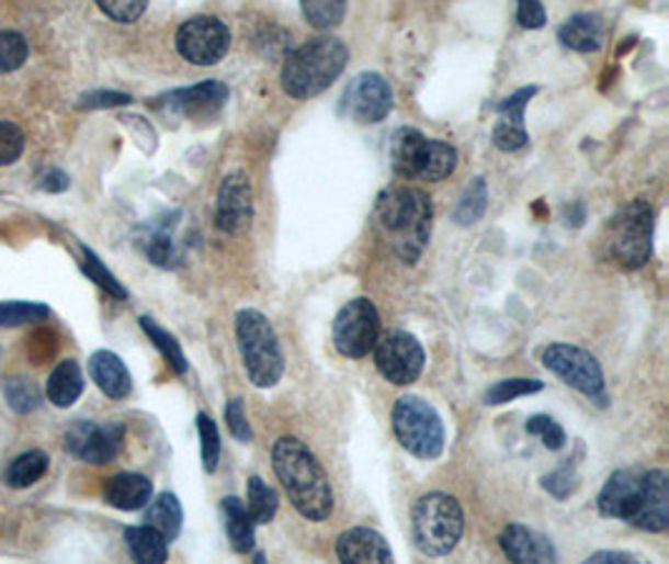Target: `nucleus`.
Returning a JSON list of instances; mask_svg holds the SVG:
<instances>
[{
	"label": "nucleus",
	"instance_id": "1",
	"mask_svg": "<svg viewBox=\"0 0 669 564\" xmlns=\"http://www.w3.org/2000/svg\"><path fill=\"white\" fill-rule=\"evenodd\" d=\"M274 472L286 489L288 501L309 522H324L333 512V489L329 474L314 452L296 437H281L271 449Z\"/></svg>",
	"mask_w": 669,
	"mask_h": 564
},
{
	"label": "nucleus",
	"instance_id": "2",
	"mask_svg": "<svg viewBox=\"0 0 669 564\" xmlns=\"http://www.w3.org/2000/svg\"><path fill=\"white\" fill-rule=\"evenodd\" d=\"M378 224L392 236V246L404 263L413 267L424 253L431 236V199L421 189H389L376 204Z\"/></svg>",
	"mask_w": 669,
	"mask_h": 564
},
{
	"label": "nucleus",
	"instance_id": "3",
	"mask_svg": "<svg viewBox=\"0 0 669 564\" xmlns=\"http://www.w3.org/2000/svg\"><path fill=\"white\" fill-rule=\"evenodd\" d=\"M349 64L347 43L333 35H316L294 53L281 68V86L296 101H309L327 91Z\"/></svg>",
	"mask_w": 669,
	"mask_h": 564
},
{
	"label": "nucleus",
	"instance_id": "4",
	"mask_svg": "<svg viewBox=\"0 0 669 564\" xmlns=\"http://www.w3.org/2000/svg\"><path fill=\"white\" fill-rule=\"evenodd\" d=\"M236 343L249 382L259 390H271L284 376V351L274 324L257 308H241L236 314Z\"/></svg>",
	"mask_w": 669,
	"mask_h": 564
},
{
	"label": "nucleus",
	"instance_id": "5",
	"mask_svg": "<svg viewBox=\"0 0 669 564\" xmlns=\"http://www.w3.org/2000/svg\"><path fill=\"white\" fill-rule=\"evenodd\" d=\"M464 534L462 505L444 492H429L411 509L413 544L427 557H444Z\"/></svg>",
	"mask_w": 669,
	"mask_h": 564
},
{
	"label": "nucleus",
	"instance_id": "6",
	"mask_svg": "<svg viewBox=\"0 0 669 564\" xmlns=\"http://www.w3.org/2000/svg\"><path fill=\"white\" fill-rule=\"evenodd\" d=\"M394 435L409 454L419 460H439L444 452V421L427 399L417 394L399 396L392 411Z\"/></svg>",
	"mask_w": 669,
	"mask_h": 564
},
{
	"label": "nucleus",
	"instance_id": "7",
	"mask_svg": "<svg viewBox=\"0 0 669 564\" xmlns=\"http://www.w3.org/2000/svg\"><path fill=\"white\" fill-rule=\"evenodd\" d=\"M655 211L647 201H632L620 211L612 226V253L622 267L639 269L653 257Z\"/></svg>",
	"mask_w": 669,
	"mask_h": 564
},
{
	"label": "nucleus",
	"instance_id": "8",
	"mask_svg": "<svg viewBox=\"0 0 669 564\" xmlns=\"http://www.w3.org/2000/svg\"><path fill=\"white\" fill-rule=\"evenodd\" d=\"M544 366L554 376L589 399L604 404V374L600 361L587 349H579L575 343H549L542 354Z\"/></svg>",
	"mask_w": 669,
	"mask_h": 564
},
{
	"label": "nucleus",
	"instance_id": "9",
	"mask_svg": "<svg viewBox=\"0 0 669 564\" xmlns=\"http://www.w3.org/2000/svg\"><path fill=\"white\" fill-rule=\"evenodd\" d=\"M382 334V319L372 298L359 296L351 298L347 306H341V312L333 319V347L341 357L349 359H361L374 349V343Z\"/></svg>",
	"mask_w": 669,
	"mask_h": 564
},
{
	"label": "nucleus",
	"instance_id": "10",
	"mask_svg": "<svg viewBox=\"0 0 669 564\" xmlns=\"http://www.w3.org/2000/svg\"><path fill=\"white\" fill-rule=\"evenodd\" d=\"M231 48V31L216 15H193L175 31V50L193 66H216Z\"/></svg>",
	"mask_w": 669,
	"mask_h": 564
},
{
	"label": "nucleus",
	"instance_id": "11",
	"mask_svg": "<svg viewBox=\"0 0 669 564\" xmlns=\"http://www.w3.org/2000/svg\"><path fill=\"white\" fill-rule=\"evenodd\" d=\"M372 351L378 374L394 386H409L424 372V347L409 331L378 334Z\"/></svg>",
	"mask_w": 669,
	"mask_h": 564
},
{
	"label": "nucleus",
	"instance_id": "12",
	"mask_svg": "<svg viewBox=\"0 0 669 564\" xmlns=\"http://www.w3.org/2000/svg\"><path fill=\"white\" fill-rule=\"evenodd\" d=\"M394 109V93L389 81L382 74H359L351 78L347 91L341 99V113L351 121L368 126V123H378L389 116Z\"/></svg>",
	"mask_w": 669,
	"mask_h": 564
},
{
	"label": "nucleus",
	"instance_id": "13",
	"mask_svg": "<svg viewBox=\"0 0 669 564\" xmlns=\"http://www.w3.org/2000/svg\"><path fill=\"white\" fill-rule=\"evenodd\" d=\"M123 447V425L118 421L78 419L66 431V449L88 464H109Z\"/></svg>",
	"mask_w": 669,
	"mask_h": 564
},
{
	"label": "nucleus",
	"instance_id": "14",
	"mask_svg": "<svg viewBox=\"0 0 669 564\" xmlns=\"http://www.w3.org/2000/svg\"><path fill=\"white\" fill-rule=\"evenodd\" d=\"M647 489V472L639 470H620L614 472L597 497V507L604 517L622 519V522L632 524L642 509V499H645Z\"/></svg>",
	"mask_w": 669,
	"mask_h": 564
},
{
	"label": "nucleus",
	"instance_id": "15",
	"mask_svg": "<svg viewBox=\"0 0 669 564\" xmlns=\"http://www.w3.org/2000/svg\"><path fill=\"white\" fill-rule=\"evenodd\" d=\"M253 218V189L249 176L234 171L224 176L216 199V226L224 234H243Z\"/></svg>",
	"mask_w": 669,
	"mask_h": 564
},
{
	"label": "nucleus",
	"instance_id": "16",
	"mask_svg": "<svg viewBox=\"0 0 669 564\" xmlns=\"http://www.w3.org/2000/svg\"><path fill=\"white\" fill-rule=\"evenodd\" d=\"M228 101V86L222 81H201L191 88H179L161 99V109L183 119H211Z\"/></svg>",
	"mask_w": 669,
	"mask_h": 564
},
{
	"label": "nucleus",
	"instance_id": "17",
	"mask_svg": "<svg viewBox=\"0 0 669 564\" xmlns=\"http://www.w3.org/2000/svg\"><path fill=\"white\" fill-rule=\"evenodd\" d=\"M536 91H540L536 86L519 88L517 93H512L497 105L499 121L495 123V131H491V140H495L499 151L512 154L530 144V134H526L524 128V111L536 95Z\"/></svg>",
	"mask_w": 669,
	"mask_h": 564
},
{
	"label": "nucleus",
	"instance_id": "18",
	"mask_svg": "<svg viewBox=\"0 0 669 564\" xmlns=\"http://www.w3.org/2000/svg\"><path fill=\"white\" fill-rule=\"evenodd\" d=\"M499 544L501 552L517 564L557 562V550H554V544L544 534L532 530V527L524 524L504 527V532L499 537Z\"/></svg>",
	"mask_w": 669,
	"mask_h": 564
},
{
	"label": "nucleus",
	"instance_id": "19",
	"mask_svg": "<svg viewBox=\"0 0 669 564\" xmlns=\"http://www.w3.org/2000/svg\"><path fill=\"white\" fill-rule=\"evenodd\" d=\"M337 557L341 562H354V564H389L394 554L389 550V542L384 540L376 530L368 527H351V530L341 532L337 540Z\"/></svg>",
	"mask_w": 669,
	"mask_h": 564
},
{
	"label": "nucleus",
	"instance_id": "20",
	"mask_svg": "<svg viewBox=\"0 0 669 564\" xmlns=\"http://www.w3.org/2000/svg\"><path fill=\"white\" fill-rule=\"evenodd\" d=\"M632 524L645 532H665L669 527V474L665 470L647 472L645 499Z\"/></svg>",
	"mask_w": 669,
	"mask_h": 564
},
{
	"label": "nucleus",
	"instance_id": "21",
	"mask_svg": "<svg viewBox=\"0 0 669 564\" xmlns=\"http://www.w3.org/2000/svg\"><path fill=\"white\" fill-rule=\"evenodd\" d=\"M88 374L95 382V386L111 399H126L134 390V379H131L128 366L123 364L118 354H113L109 349L95 351V354L88 359Z\"/></svg>",
	"mask_w": 669,
	"mask_h": 564
},
{
	"label": "nucleus",
	"instance_id": "22",
	"mask_svg": "<svg viewBox=\"0 0 669 564\" xmlns=\"http://www.w3.org/2000/svg\"><path fill=\"white\" fill-rule=\"evenodd\" d=\"M427 144L429 138L417 128L404 126L396 131L389 144V161L396 176L401 179H419L421 163L427 156Z\"/></svg>",
	"mask_w": 669,
	"mask_h": 564
},
{
	"label": "nucleus",
	"instance_id": "23",
	"mask_svg": "<svg viewBox=\"0 0 669 564\" xmlns=\"http://www.w3.org/2000/svg\"><path fill=\"white\" fill-rule=\"evenodd\" d=\"M154 497V484L144 474L123 472L111 477L105 484V501L121 512H136L144 509Z\"/></svg>",
	"mask_w": 669,
	"mask_h": 564
},
{
	"label": "nucleus",
	"instance_id": "24",
	"mask_svg": "<svg viewBox=\"0 0 669 564\" xmlns=\"http://www.w3.org/2000/svg\"><path fill=\"white\" fill-rule=\"evenodd\" d=\"M559 43L577 53H594L604 43V21L594 13H577L559 29Z\"/></svg>",
	"mask_w": 669,
	"mask_h": 564
},
{
	"label": "nucleus",
	"instance_id": "25",
	"mask_svg": "<svg viewBox=\"0 0 669 564\" xmlns=\"http://www.w3.org/2000/svg\"><path fill=\"white\" fill-rule=\"evenodd\" d=\"M83 390H86V379L81 372V364H78L76 359H64L48 376L46 396L53 407L68 409L78 402V396L83 394Z\"/></svg>",
	"mask_w": 669,
	"mask_h": 564
},
{
	"label": "nucleus",
	"instance_id": "26",
	"mask_svg": "<svg viewBox=\"0 0 669 564\" xmlns=\"http://www.w3.org/2000/svg\"><path fill=\"white\" fill-rule=\"evenodd\" d=\"M224 509V522H226V534L228 542H231V548L239 554H249L253 550V540H257V534H253V522L249 509H246L243 501L239 497H226L222 501Z\"/></svg>",
	"mask_w": 669,
	"mask_h": 564
},
{
	"label": "nucleus",
	"instance_id": "27",
	"mask_svg": "<svg viewBox=\"0 0 669 564\" xmlns=\"http://www.w3.org/2000/svg\"><path fill=\"white\" fill-rule=\"evenodd\" d=\"M123 537H126V548L136 562L161 564L169 560V540L154 527H128Z\"/></svg>",
	"mask_w": 669,
	"mask_h": 564
},
{
	"label": "nucleus",
	"instance_id": "28",
	"mask_svg": "<svg viewBox=\"0 0 669 564\" xmlns=\"http://www.w3.org/2000/svg\"><path fill=\"white\" fill-rule=\"evenodd\" d=\"M146 524L154 527L156 532H161L166 540H175L183 524V509L181 501L171 492L158 495L146 509Z\"/></svg>",
	"mask_w": 669,
	"mask_h": 564
},
{
	"label": "nucleus",
	"instance_id": "29",
	"mask_svg": "<svg viewBox=\"0 0 669 564\" xmlns=\"http://www.w3.org/2000/svg\"><path fill=\"white\" fill-rule=\"evenodd\" d=\"M48 466H50V456L46 452H41V449H31V452L15 456V460L8 464L5 484L11 489L33 487V484L48 472Z\"/></svg>",
	"mask_w": 669,
	"mask_h": 564
},
{
	"label": "nucleus",
	"instance_id": "30",
	"mask_svg": "<svg viewBox=\"0 0 669 564\" xmlns=\"http://www.w3.org/2000/svg\"><path fill=\"white\" fill-rule=\"evenodd\" d=\"M456 163H460V156H456L454 146L444 144V140L429 138L424 163H421V171H419V181H429V183L444 181L446 176L454 173Z\"/></svg>",
	"mask_w": 669,
	"mask_h": 564
},
{
	"label": "nucleus",
	"instance_id": "31",
	"mask_svg": "<svg viewBox=\"0 0 669 564\" xmlns=\"http://www.w3.org/2000/svg\"><path fill=\"white\" fill-rule=\"evenodd\" d=\"M243 505L249 509L253 522L269 524L274 522V517L279 512V495L261 477H251L249 484H246Z\"/></svg>",
	"mask_w": 669,
	"mask_h": 564
},
{
	"label": "nucleus",
	"instance_id": "32",
	"mask_svg": "<svg viewBox=\"0 0 669 564\" xmlns=\"http://www.w3.org/2000/svg\"><path fill=\"white\" fill-rule=\"evenodd\" d=\"M487 204H489V189L487 181L479 176V179H474L469 187L462 191L460 204L454 208V222L460 226L477 224L484 216V211H487Z\"/></svg>",
	"mask_w": 669,
	"mask_h": 564
},
{
	"label": "nucleus",
	"instance_id": "33",
	"mask_svg": "<svg viewBox=\"0 0 669 564\" xmlns=\"http://www.w3.org/2000/svg\"><path fill=\"white\" fill-rule=\"evenodd\" d=\"M138 322H140V329L146 331V337L154 341V347L161 351L163 359L173 366V372L175 374H186L189 372V361H186V357H183L181 343L175 341V337H171L169 331L161 329V326H158L154 319H148V316H140Z\"/></svg>",
	"mask_w": 669,
	"mask_h": 564
},
{
	"label": "nucleus",
	"instance_id": "34",
	"mask_svg": "<svg viewBox=\"0 0 669 564\" xmlns=\"http://www.w3.org/2000/svg\"><path fill=\"white\" fill-rule=\"evenodd\" d=\"M302 13L311 29L331 31L347 15V0H302Z\"/></svg>",
	"mask_w": 669,
	"mask_h": 564
},
{
	"label": "nucleus",
	"instance_id": "35",
	"mask_svg": "<svg viewBox=\"0 0 669 564\" xmlns=\"http://www.w3.org/2000/svg\"><path fill=\"white\" fill-rule=\"evenodd\" d=\"M544 384L540 379H501V382L491 384L487 394H484V404L489 407H499V404H509L519 399V396H530L542 392Z\"/></svg>",
	"mask_w": 669,
	"mask_h": 564
},
{
	"label": "nucleus",
	"instance_id": "36",
	"mask_svg": "<svg viewBox=\"0 0 669 564\" xmlns=\"http://www.w3.org/2000/svg\"><path fill=\"white\" fill-rule=\"evenodd\" d=\"M196 427L201 437V460H204V470L214 474L218 470V460H222V437H218V427L204 411L196 417Z\"/></svg>",
	"mask_w": 669,
	"mask_h": 564
},
{
	"label": "nucleus",
	"instance_id": "37",
	"mask_svg": "<svg viewBox=\"0 0 669 564\" xmlns=\"http://www.w3.org/2000/svg\"><path fill=\"white\" fill-rule=\"evenodd\" d=\"M48 314V306L38 302H0V326H5V329L43 322Z\"/></svg>",
	"mask_w": 669,
	"mask_h": 564
},
{
	"label": "nucleus",
	"instance_id": "38",
	"mask_svg": "<svg viewBox=\"0 0 669 564\" xmlns=\"http://www.w3.org/2000/svg\"><path fill=\"white\" fill-rule=\"evenodd\" d=\"M5 399L11 404V409L18 414H29L33 409H38L41 404V390L33 379L15 376L5 384Z\"/></svg>",
	"mask_w": 669,
	"mask_h": 564
},
{
	"label": "nucleus",
	"instance_id": "39",
	"mask_svg": "<svg viewBox=\"0 0 669 564\" xmlns=\"http://www.w3.org/2000/svg\"><path fill=\"white\" fill-rule=\"evenodd\" d=\"M29 60V41L15 31H0V74H13Z\"/></svg>",
	"mask_w": 669,
	"mask_h": 564
},
{
	"label": "nucleus",
	"instance_id": "40",
	"mask_svg": "<svg viewBox=\"0 0 669 564\" xmlns=\"http://www.w3.org/2000/svg\"><path fill=\"white\" fill-rule=\"evenodd\" d=\"M83 274L91 279L93 284H99L103 291H109L111 296L128 298V291L121 286V281L103 267V261L95 257L91 249H83Z\"/></svg>",
	"mask_w": 669,
	"mask_h": 564
},
{
	"label": "nucleus",
	"instance_id": "41",
	"mask_svg": "<svg viewBox=\"0 0 669 564\" xmlns=\"http://www.w3.org/2000/svg\"><path fill=\"white\" fill-rule=\"evenodd\" d=\"M526 435L540 437L542 444L552 449V452H557V449L567 444V431L562 429L559 421L547 417V414H534V417H530V421H526Z\"/></svg>",
	"mask_w": 669,
	"mask_h": 564
},
{
	"label": "nucleus",
	"instance_id": "42",
	"mask_svg": "<svg viewBox=\"0 0 669 564\" xmlns=\"http://www.w3.org/2000/svg\"><path fill=\"white\" fill-rule=\"evenodd\" d=\"M25 148V136L18 123L0 121V166H11L21 158Z\"/></svg>",
	"mask_w": 669,
	"mask_h": 564
},
{
	"label": "nucleus",
	"instance_id": "43",
	"mask_svg": "<svg viewBox=\"0 0 669 564\" xmlns=\"http://www.w3.org/2000/svg\"><path fill=\"white\" fill-rule=\"evenodd\" d=\"M95 5L116 23H136L146 13L148 0H95Z\"/></svg>",
	"mask_w": 669,
	"mask_h": 564
},
{
	"label": "nucleus",
	"instance_id": "44",
	"mask_svg": "<svg viewBox=\"0 0 669 564\" xmlns=\"http://www.w3.org/2000/svg\"><path fill=\"white\" fill-rule=\"evenodd\" d=\"M542 487L547 489L552 497L567 499L569 495H575V492H577V487H579V477H577L575 470H571L569 464H565V466H559L557 472L547 474V477L542 480Z\"/></svg>",
	"mask_w": 669,
	"mask_h": 564
},
{
	"label": "nucleus",
	"instance_id": "45",
	"mask_svg": "<svg viewBox=\"0 0 669 564\" xmlns=\"http://www.w3.org/2000/svg\"><path fill=\"white\" fill-rule=\"evenodd\" d=\"M226 425H228V431L239 439L241 444H249L253 439V431H251V425L249 419H246V409H243V399L241 396H236V399H231L226 404Z\"/></svg>",
	"mask_w": 669,
	"mask_h": 564
},
{
	"label": "nucleus",
	"instance_id": "46",
	"mask_svg": "<svg viewBox=\"0 0 669 564\" xmlns=\"http://www.w3.org/2000/svg\"><path fill=\"white\" fill-rule=\"evenodd\" d=\"M517 21L526 31H536L547 23L542 0H517Z\"/></svg>",
	"mask_w": 669,
	"mask_h": 564
},
{
	"label": "nucleus",
	"instance_id": "47",
	"mask_svg": "<svg viewBox=\"0 0 669 564\" xmlns=\"http://www.w3.org/2000/svg\"><path fill=\"white\" fill-rule=\"evenodd\" d=\"M126 103H131V95L116 91H93L86 93L81 99L83 109H113V105H126Z\"/></svg>",
	"mask_w": 669,
	"mask_h": 564
},
{
	"label": "nucleus",
	"instance_id": "48",
	"mask_svg": "<svg viewBox=\"0 0 669 564\" xmlns=\"http://www.w3.org/2000/svg\"><path fill=\"white\" fill-rule=\"evenodd\" d=\"M146 251H148V259H151L154 263H158V267H166L171 259V241L166 239V236H154Z\"/></svg>",
	"mask_w": 669,
	"mask_h": 564
},
{
	"label": "nucleus",
	"instance_id": "49",
	"mask_svg": "<svg viewBox=\"0 0 669 564\" xmlns=\"http://www.w3.org/2000/svg\"><path fill=\"white\" fill-rule=\"evenodd\" d=\"M41 189L43 191H50V193H58V191H66L68 189V176L64 171H50L41 179Z\"/></svg>",
	"mask_w": 669,
	"mask_h": 564
},
{
	"label": "nucleus",
	"instance_id": "50",
	"mask_svg": "<svg viewBox=\"0 0 669 564\" xmlns=\"http://www.w3.org/2000/svg\"><path fill=\"white\" fill-rule=\"evenodd\" d=\"M587 562H594V564H602V562H614V564H630V562H639L635 554H627V552H594L592 557H589Z\"/></svg>",
	"mask_w": 669,
	"mask_h": 564
}]
</instances>
